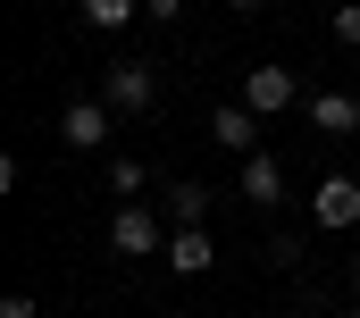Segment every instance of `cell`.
Masks as SVG:
<instances>
[{
    "label": "cell",
    "mask_w": 360,
    "mask_h": 318,
    "mask_svg": "<svg viewBox=\"0 0 360 318\" xmlns=\"http://www.w3.org/2000/svg\"><path fill=\"white\" fill-rule=\"evenodd\" d=\"M101 101H109L117 117H143V109L160 101V76H151L143 59H109V68H101Z\"/></svg>",
    "instance_id": "obj_1"
},
{
    "label": "cell",
    "mask_w": 360,
    "mask_h": 318,
    "mask_svg": "<svg viewBox=\"0 0 360 318\" xmlns=\"http://www.w3.org/2000/svg\"><path fill=\"white\" fill-rule=\"evenodd\" d=\"M168 235H176V227H160V218L134 210V201L109 210V251H117V260H151V251H168Z\"/></svg>",
    "instance_id": "obj_2"
},
{
    "label": "cell",
    "mask_w": 360,
    "mask_h": 318,
    "mask_svg": "<svg viewBox=\"0 0 360 318\" xmlns=\"http://www.w3.org/2000/svg\"><path fill=\"white\" fill-rule=\"evenodd\" d=\"M310 227H327V235H352L360 227V176H319V193H310Z\"/></svg>",
    "instance_id": "obj_3"
},
{
    "label": "cell",
    "mask_w": 360,
    "mask_h": 318,
    "mask_svg": "<svg viewBox=\"0 0 360 318\" xmlns=\"http://www.w3.org/2000/svg\"><path fill=\"white\" fill-rule=\"evenodd\" d=\"M109 126H117V109H109L101 92L59 109V143H68V151H101V143H109Z\"/></svg>",
    "instance_id": "obj_4"
},
{
    "label": "cell",
    "mask_w": 360,
    "mask_h": 318,
    "mask_svg": "<svg viewBox=\"0 0 360 318\" xmlns=\"http://www.w3.org/2000/svg\"><path fill=\"white\" fill-rule=\"evenodd\" d=\"M302 101V84H293V68H276V59H260V68H243V109H260V117H276V109H293Z\"/></svg>",
    "instance_id": "obj_5"
},
{
    "label": "cell",
    "mask_w": 360,
    "mask_h": 318,
    "mask_svg": "<svg viewBox=\"0 0 360 318\" xmlns=\"http://www.w3.org/2000/svg\"><path fill=\"white\" fill-rule=\"evenodd\" d=\"M210 143H218V151H235V159H252V151H260V109H243V101L210 109Z\"/></svg>",
    "instance_id": "obj_6"
},
{
    "label": "cell",
    "mask_w": 360,
    "mask_h": 318,
    "mask_svg": "<svg viewBox=\"0 0 360 318\" xmlns=\"http://www.w3.org/2000/svg\"><path fill=\"white\" fill-rule=\"evenodd\" d=\"M160 260H168L176 276H210V268H218V243H210V227H176Z\"/></svg>",
    "instance_id": "obj_7"
},
{
    "label": "cell",
    "mask_w": 360,
    "mask_h": 318,
    "mask_svg": "<svg viewBox=\"0 0 360 318\" xmlns=\"http://www.w3.org/2000/svg\"><path fill=\"white\" fill-rule=\"evenodd\" d=\"M235 184H243V201H252V210H276V201H285V167H276L269 151L243 159V176H235Z\"/></svg>",
    "instance_id": "obj_8"
},
{
    "label": "cell",
    "mask_w": 360,
    "mask_h": 318,
    "mask_svg": "<svg viewBox=\"0 0 360 318\" xmlns=\"http://www.w3.org/2000/svg\"><path fill=\"white\" fill-rule=\"evenodd\" d=\"M310 126L319 134H360V101L352 92H310Z\"/></svg>",
    "instance_id": "obj_9"
},
{
    "label": "cell",
    "mask_w": 360,
    "mask_h": 318,
    "mask_svg": "<svg viewBox=\"0 0 360 318\" xmlns=\"http://www.w3.org/2000/svg\"><path fill=\"white\" fill-rule=\"evenodd\" d=\"M201 218H210V184L176 176V184H168V227H201Z\"/></svg>",
    "instance_id": "obj_10"
},
{
    "label": "cell",
    "mask_w": 360,
    "mask_h": 318,
    "mask_svg": "<svg viewBox=\"0 0 360 318\" xmlns=\"http://www.w3.org/2000/svg\"><path fill=\"white\" fill-rule=\"evenodd\" d=\"M134 17H143V0H84V25H92V34H126Z\"/></svg>",
    "instance_id": "obj_11"
},
{
    "label": "cell",
    "mask_w": 360,
    "mask_h": 318,
    "mask_svg": "<svg viewBox=\"0 0 360 318\" xmlns=\"http://www.w3.org/2000/svg\"><path fill=\"white\" fill-rule=\"evenodd\" d=\"M109 184H117V201H134V193L151 184V167H143V159H109Z\"/></svg>",
    "instance_id": "obj_12"
},
{
    "label": "cell",
    "mask_w": 360,
    "mask_h": 318,
    "mask_svg": "<svg viewBox=\"0 0 360 318\" xmlns=\"http://www.w3.org/2000/svg\"><path fill=\"white\" fill-rule=\"evenodd\" d=\"M335 42H344V51H360V0H344V8H335Z\"/></svg>",
    "instance_id": "obj_13"
},
{
    "label": "cell",
    "mask_w": 360,
    "mask_h": 318,
    "mask_svg": "<svg viewBox=\"0 0 360 318\" xmlns=\"http://www.w3.org/2000/svg\"><path fill=\"white\" fill-rule=\"evenodd\" d=\"M143 17H151V25H176V17H184V0H143Z\"/></svg>",
    "instance_id": "obj_14"
},
{
    "label": "cell",
    "mask_w": 360,
    "mask_h": 318,
    "mask_svg": "<svg viewBox=\"0 0 360 318\" xmlns=\"http://www.w3.org/2000/svg\"><path fill=\"white\" fill-rule=\"evenodd\" d=\"M0 318H42V310H34V293H0Z\"/></svg>",
    "instance_id": "obj_15"
},
{
    "label": "cell",
    "mask_w": 360,
    "mask_h": 318,
    "mask_svg": "<svg viewBox=\"0 0 360 318\" xmlns=\"http://www.w3.org/2000/svg\"><path fill=\"white\" fill-rule=\"evenodd\" d=\"M352 293H360V251H352Z\"/></svg>",
    "instance_id": "obj_16"
},
{
    "label": "cell",
    "mask_w": 360,
    "mask_h": 318,
    "mask_svg": "<svg viewBox=\"0 0 360 318\" xmlns=\"http://www.w3.org/2000/svg\"><path fill=\"white\" fill-rule=\"evenodd\" d=\"M226 8H260V0H226Z\"/></svg>",
    "instance_id": "obj_17"
},
{
    "label": "cell",
    "mask_w": 360,
    "mask_h": 318,
    "mask_svg": "<svg viewBox=\"0 0 360 318\" xmlns=\"http://www.w3.org/2000/svg\"><path fill=\"white\" fill-rule=\"evenodd\" d=\"M352 318H360V302H352Z\"/></svg>",
    "instance_id": "obj_18"
}]
</instances>
